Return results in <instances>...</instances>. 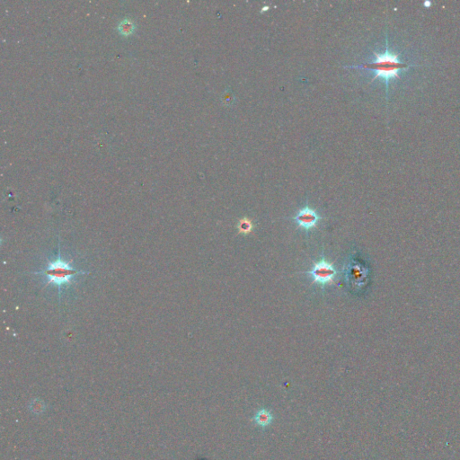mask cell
<instances>
[{
	"label": "cell",
	"instance_id": "cell-5",
	"mask_svg": "<svg viewBox=\"0 0 460 460\" xmlns=\"http://www.w3.org/2000/svg\"><path fill=\"white\" fill-rule=\"evenodd\" d=\"M254 420L256 421L258 425L261 426L262 428L267 427L272 423L273 417H272V413L266 409H261L257 411L256 415L254 416Z\"/></svg>",
	"mask_w": 460,
	"mask_h": 460
},
{
	"label": "cell",
	"instance_id": "cell-6",
	"mask_svg": "<svg viewBox=\"0 0 460 460\" xmlns=\"http://www.w3.org/2000/svg\"><path fill=\"white\" fill-rule=\"evenodd\" d=\"M237 228H238L239 234L248 235V234L252 232L253 224H252V221L250 218H243L239 219Z\"/></svg>",
	"mask_w": 460,
	"mask_h": 460
},
{
	"label": "cell",
	"instance_id": "cell-4",
	"mask_svg": "<svg viewBox=\"0 0 460 460\" xmlns=\"http://www.w3.org/2000/svg\"><path fill=\"white\" fill-rule=\"evenodd\" d=\"M320 218V216L315 209L306 206L298 211L294 219L300 228H304L305 230H309L317 227Z\"/></svg>",
	"mask_w": 460,
	"mask_h": 460
},
{
	"label": "cell",
	"instance_id": "cell-1",
	"mask_svg": "<svg viewBox=\"0 0 460 460\" xmlns=\"http://www.w3.org/2000/svg\"><path fill=\"white\" fill-rule=\"evenodd\" d=\"M375 59L371 62L358 66H349L347 68L353 69H362V70H371L375 73V76L371 82L375 81L376 79L384 80L386 84V99L388 98V84L389 81L393 79H400L399 70H406L413 67L414 65L405 64L399 60V55L391 52L388 49V41L386 37V50L384 53L374 52Z\"/></svg>",
	"mask_w": 460,
	"mask_h": 460
},
{
	"label": "cell",
	"instance_id": "cell-7",
	"mask_svg": "<svg viewBox=\"0 0 460 460\" xmlns=\"http://www.w3.org/2000/svg\"><path fill=\"white\" fill-rule=\"evenodd\" d=\"M268 9H269V6H263V8L261 10V13H263L264 11L268 10Z\"/></svg>",
	"mask_w": 460,
	"mask_h": 460
},
{
	"label": "cell",
	"instance_id": "cell-2",
	"mask_svg": "<svg viewBox=\"0 0 460 460\" xmlns=\"http://www.w3.org/2000/svg\"><path fill=\"white\" fill-rule=\"evenodd\" d=\"M38 273L44 274L49 284L51 283L60 289L61 286L70 283L75 275L80 272L72 268L69 262H64L59 257L54 262H50L43 272H37V274Z\"/></svg>",
	"mask_w": 460,
	"mask_h": 460
},
{
	"label": "cell",
	"instance_id": "cell-3",
	"mask_svg": "<svg viewBox=\"0 0 460 460\" xmlns=\"http://www.w3.org/2000/svg\"><path fill=\"white\" fill-rule=\"evenodd\" d=\"M313 278V282L318 283L322 286L327 284L331 285L335 282V277L336 276L337 271L334 267V264L326 261L323 258L320 261L315 262L314 266L310 271L307 272Z\"/></svg>",
	"mask_w": 460,
	"mask_h": 460
}]
</instances>
